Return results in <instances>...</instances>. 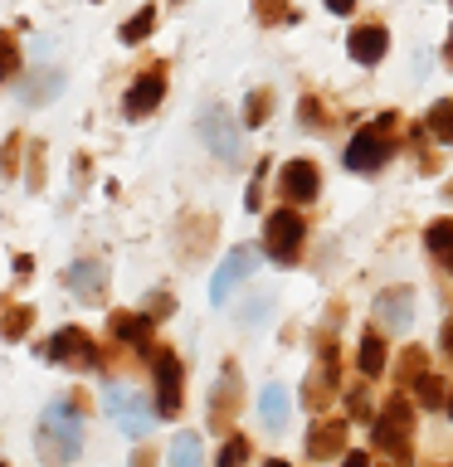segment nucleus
Instances as JSON below:
<instances>
[{
	"label": "nucleus",
	"mask_w": 453,
	"mask_h": 467,
	"mask_svg": "<svg viewBox=\"0 0 453 467\" xmlns=\"http://www.w3.org/2000/svg\"><path fill=\"white\" fill-rule=\"evenodd\" d=\"M171 462H175V467H195V462H200V438H195V433H175Z\"/></svg>",
	"instance_id": "26"
},
{
	"label": "nucleus",
	"mask_w": 453,
	"mask_h": 467,
	"mask_svg": "<svg viewBox=\"0 0 453 467\" xmlns=\"http://www.w3.org/2000/svg\"><path fill=\"white\" fill-rule=\"evenodd\" d=\"M415 389H419V404H424V409H444V404H448V394H444L448 385H444L438 375H429V370L415 379Z\"/></svg>",
	"instance_id": "23"
},
{
	"label": "nucleus",
	"mask_w": 453,
	"mask_h": 467,
	"mask_svg": "<svg viewBox=\"0 0 453 467\" xmlns=\"http://www.w3.org/2000/svg\"><path fill=\"white\" fill-rule=\"evenodd\" d=\"M102 409H108V419L127 438H146V433H152V423L161 419L156 404H146L137 389H108V394H102Z\"/></svg>",
	"instance_id": "3"
},
{
	"label": "nucleus",
	"mask_w": 453,
	"mask_h": 467,
	"mask_svg": "<svg viewBox=\"0 0 453 467\" xmlns=\"http://www.w3.org/2000/svg\"><path fill=\"white\" fill-rule=\"evenodd\" d=\"M152 370H156V414L161 419H175V414H181V389H185L181 360H175L171 350H156Z\"/></svg>",
	"instance_id": "7"
},
{
	"label": "nucleus",
	"mask_w": 453,
	"mask_h": 467,
	"mask_svg": "<svg viewBox=\"0 0 453 467\" xmlns=\"http://www.w3.org/2000/svg\"><path fill=\"white\" fill-rule=\"evenodd\" d=\"M317 190H321V175H317L312 161H288V166L278 171V195H283L288 204L317 200Z\"/></svg>",
	"instance_id": "8"
},
{
	"label": "nucleus",
	"mask_w": 453,
	"mask_h": 467,
	"mask_svg": "<svg viewBox=\"0 0 453 467\" xmlns=\"http://www.w3.org/2000/svg\"><path fill=\"white\" fill-rule=\"evenodd\" d=\"M254 15H258V25H283V20H292L288 0H254Z\"/></svg>",
	"instance_id": "28"
},
{
	"label": "nucleus",
	"mask_w": 453,
	"mask_h": 467,
	"mask_svg": "<svg viewBox=\"0 0 453 467\" xmlns=\"http://www.w3.org/2000/svg\"><path fill=\"white\" fill-rule=\"evenodd\" d=\"M244 458H248V443H244V438H229V443H225V452H219V462H225V467L244 462Z\"/></svg>",
	"instance_id": "32"
},
{
	"label": "nucleus",
	"mask_w": 453,
	"mask_h": 467,
	"mask_svg": "<svg viewBox=\"0 0 453 467\" xmlns=\"http://www.w3.org/2000/svg\"><path fill=\"white\" fill-rule=\"evenodd\" d=\"M166 306H171V297H166V292H156V297H152V317H166Z\"/></svg>",
	"instance_id": "36"
},
{
	"label": "nucleus",
	"mask_w": 453,
	"mask_h": 467,
	"mask_svg": "<svg viewBox=\"0 0 453 467\" xmlns=\"http://www.w3.org/2000/svg\"><path fill=\"white\" fill-rule=\"evenodd\" d=\"M44 356L58 360V365H68V370H93V365L102 360V356H98V341H93V336H88L83 327L54 331L49 346H44Z\"/></svg>",
	"instance_id": "6"
},
{
	"label": "nucleus",
	"mask_w": 453,
	"mask_h": 467,
	"mask_svg": "<svg viewBox=\"0 0 453 467\" xmlns=\"http://www.w3.org/2000/svg\"><path fill=\"white\" fill-rule=\"evenodd\" d=\"M375 317L385 321L390 331H405L415 321V287H385L375 297Z\"/></svg>",
	"instance_id": "13"
},
{
	"label": "nucleus",
	"mask_w": 453,
	"mask_h": 467,
	"mask_svg": "<svg viewBox=\"0 0 453 467\" xmlns=\"http://www.w3.org/2000/svg\"><path fill=\"white\" fill-rule=\"evenodd\" d=\"M429 131L438 141H453V98H438L429 108Z\"/></svg>",
	"instance_id": "25"
},
{
	"label": "nucleus",
	"mask_w": 453,
	"mask_h": 467,
	"mask_svg": "<svg viewBox=\"0 0 453 467\" xmlns=\"http://www.w3.org/2000/svg\"><path fill=\"white\" fill-rule=\"evenodd\" d=\"M302 239H307V224L298 210H273L269 224H263V254L273 263H298Z\"/></svg>",
	"instance_id": "4"
},
{
	"label": "nucleus",
	"mask_w": 453,
	"mask_h": 467,
	"mask_svg": "<svg viewBox=\"0 0 453 467\" xmlns=\"http://www.w3.org/2000/svg\"><path fill=\"white\" fill-rule=\"evenodd\" d=\"M161 98H166V78H161V68H152V73H142V78L127 88L122 112H127V117H146V112L161 108Z\"/></svg>",
	"instance_id": "12"
},
{
	"label": "nucleus",
	"mask_w": 453,
	"mask_h": 467,
	"mask_svg": "<svg viewBox=\"0 0 453 467\" xmlns=\"http://www.w3.org/2000/svg\"><path fill=\"white\" fill-rule=\"evenodd\" d=\"M254 263H258V254H254V248H229V258L219 263V273L210 277V297H215V302H225L229 292L239 287L248 273H254Z\"/></svg>",
	"instance_id": "9"
},
{
	"label": "nucleus",
	"mask_w": 453,
	"mask_h": 467,
	"mask_svg": "<svg viewBox=\"0 0 453 467\" xmlns=\"http://www.w3.org/2000/svg\"><path fill=\"white\" fill-rule=\"evenodd\" d=\"M371 443H375V452H385V458H395V462H405L409 458V429H400V423H390V419H371Z\"/></svg>",
	"instance_id": "16"
},
{
	"label": "nucleus",
	"mask_w": 453,
	"mask_h": 467,
	"mask_svg": "<svg viewBox=\"0 0 453 467\" xmlns=\"http://www.w3.org/2000/svg\"><path fill=\"white\" fill-rule=\"evenodd\" d=\"M444 409H448V419H453V394H448V404H444Z\"/></svg>",
	"instance_id": "39"
},
{
	"label": "nucleus",
	"mask_w": 453,
	"mask_h": 467,
	"mask_svg": "<svg viewBox=\"0 0 453 467\" xmlns=\"http://www.w3.org/2000/svg\"><path fill=\"white\" fill-rule=\"evenodd\" d=\"M327 10L332 15H351V10H356V0H327Z\"/></svg>",
	"instance_id": "35"
},
{
	"label": "nucleus",
	"mask_w": 453,
	"mask_h": 467,
	"mask_svg": "<svg viewBox=\"0 0 453 467\" xmlns=\"http://www.w3.org/2000/svg\"><path fill=\"white\" fill-rule=\"evenodd\" d=\"M361 375L365 379H371V375H380V370H385V341H380V331H365L361 336Z\"/></svg>",
	"instance_id": "22"
},
{
	"label": "nucleus",
	"mask_w": 453,
	"mask_h": 467,
	"mask_svg": "<svg viewBox=\"0 0 453 467\" xmlns=\"http://www.w3.org/2000/svg\"><path fill=\"white\" fill-rule=\"evenodd\" d=\"M108 327H112V336H117V341H122V346H132V350H142L146 341H152V321H146L142 312H112V321H108Z\"/></svg>",
	"instance_id": "17"
},
{
	"label": "nucleus",
	"mask_w": 453,
	"mask_h": 467,
	"mask_svg": "<svg viewBox=\"0 0 453 467\" xmlns=\"http://www.w3.org/2000/svg\"><path fill=\"white\" fill-rule=\"evenodd\" d=\"M29 273H35V258L20 254V258H15V277H29Z\"/></svg>",
	"instance_id": "34"
},
{
	"label": "nucleus",
	"mask_w": 453,
	"mask_h": 467,
	"mask_svg": "<svg viewBox=\"0 0 453 467\" xmlns=\"http://www.w3.org/2000/svg\"><path fill=\"white\" fill-rule=\"evenodd\" d=\"M336 400V360H332V350H321V360L312 365V375H307V385H302V404L312 409V414H321Z\"/></svg>",
	"instance_id": "10"
},
{
	"label": "nucleus",
	"mask_w": 453,
	"mask_h": 467,
	"mask_svg": "<svg viewBox=\"0 0 453 467\" xmlns=\"http://www.w3.org/2000/svg\"><path fill=\"white\" fill-rule=\"evenodd\" d=\"M346 49H351V58H356V64H380V58H385V49H390V35L380 25H361V29H351V39H346Z\"/></svg>",
	"instance_id": "15"
},
{
	"label": "nucleus",
	"mask_w": 453,
	"mask_h": 467,
	"mask_svg": "<svg viewBox=\"0 0 453 467\" xmlns=\"http://www.w3.org/2000/svg\"><path fill=\"white\" fill-rule=\"evenodd\" d=\"M58 93H64V73H58V68H39L35 78L25 83V102H29V108H44V102L58 98Z\"/></svg>",
	"instance_id": "19"
},
{
	"label": "nucleus",
	"mask_w": 453,
	"mask_h": 467,
	"mask_svg": "<svg viewBox=\"0 0 453 467\" xmlns=\"http://www.w3.org/2000/svg\"><path fill=\"white\" fill-rule=\"evenodd\" d=\"M200 141L210 146V151L225 161V166H239V161H244L239 127H234V117H229L225 108H205V112H200Z\"/></svg>",
	"instance_id": "5"
},
{
	"label": "nucleus",
	"mask_w": 453,
	"mask_h": 467,
	"mask_svg": "<svg viewBox=\"0 0 453 467\" xmlns=\"http://www.w3.org/2000/svg\"><path fill=\"white\" fill-rule=\"evenodd\" d=\"M35 448H39V458L44 462H73L83 452V419H79V409L73 404H49L44 409V419H39V429H35Z\"/></svg>",
	"instance_id": "1"
},
{
	"label": "nucleus",
	"mask_w": 453,
	"mask_h": 467,
	"mask_svg": "<svg viewBox=\"0 0 453 467\" xmlns=\"http://www.w3.org/2000/svg\"><path fill=\"white\" fill-rule=\"evenodd\" d=\"M258 409H263V423H269V429H283V423H288V389L269 385L258 394Z\"/></svg>",
	"instance_id": "21"
},
{
	"label": "nucleus",
	"mask_w": 453,
	"mask_h": 467,
	"mask_svg": "<svg viewBox=\"0 0 453 467\" xmlns=\"http://www.w3.org/2000/svg\"><path fill=\"white\" fill-rule=\"evenodd\" d=\"M15 73H20V44L10 35H0V83H10Z\"/></svg>",
	"instance_id": "27"
},
{
	"label": "nucleus",
	"mask_w": 453,
	"mask_h": 467,
	"mask_svg": "<svg viewBox=\"0 0 453 467\" xmlns=\"http://www.w3.org/2000/svg\"><path fill=\"white\" fill-rule=\"evenodd\" d=\"M342 448H346V423H342V419H317L312 429H307V458L327 462V458H336Z\"/></svg>",
	"instance_id": "14"
},
{
	"label": "nucleus",
	"mask_w": 453,
	"mask_h": 467,
	"mask_svg": "<svg viewBox=\"0 0 453 467\" xmlns=\"http://www.w3.org/2000/svg\"><path fill=\"white\" fill-rule=\"evenodd\" d=\"M419 375H424V350H419V346H409V350H405V360H400V385L409 389Z\"/></svg>",
	"instance_id": "30"
},
{
	"label": "nucleus",
	"mask_w": 453,
	"mask_h": 467,
	"mask_svg": "<svg viewBox=\"0 0 453 467\" xmlns=\"http://www.w3.org/2000/svg\"><path fill=\"white\" fill-rule=\"evenodd\" d=\"M152 25H156V10H152V5H142L122 29H117V35H122V44H142L146 35H152Z\"/></svg>",
	"instance_id": "24"
},
{
	"label": "nucleus",
	"mask_w": 453,
	"mask_h": 467,
	"mask_svg": "<svg viewBox=\"0 0 453 467\" xmlns=\"http://www.w3.org/2000/svg\"><path fill=\"white\" fill-rule=\"evenodd\" d=\"M0 331H5V341H20L29 331V306H10V317L0 321Z\"/></svg>",
	"instance_id": "31"
},
{
	"label": "nucleus",
	"mask_w": 453,
	"mask_h": 467,
	"mask_svg": "<svg viewBox=\"0 0 453 467\" xmlns=\"http://www.w3.org/2000/svg\"><path fill=\"white\" fill-rule=\"evenodd\" d=\"M64 287H68L79 302H102V292H108V268H102V263L79 258V263L64 273Z\"/></svg>",
	"instance_id": "11"
},
{
	"label": "nucleus",
	"mask_w": 453,
	"mask_h": 467,
	"mask_svg": "<svg viewBox=\"0 0 453 467\" xmlns=\"http://www.w3.org/2000/svg\"><path fill=\"white\" fill-rule=\"evenodd\" d=\"M424 244H429V254L444 263V268H453V219H434V224L424 229Z\"/></svg>",
	"instance_id": "20"
},
{
	"label": "nucleus",
	"mask_w": 453,
	"mask_h": 467,
	"mask_svg": "<svg viewBox=\"0 0 453 467\" xmlns=\"http://www.w3.org/2000/svg\"><path fill=\"white\" fill-rule=\"evenodd\" d=\"M444 350H448V356H453V321H448V327H444Z\"/></svg>",
	"instance_id": "37"
},
{
	"label": "nucleus",
	"mask_w": 453,
	"mask_h": 467,
	"mask_svg": "<svg viewBox=\"0 0 453 467\" xmlns=\"http://www.w3.org/2000/svg\"><path fill=\"white\" fill-rule=\"evenodd\" d=\"M15 156H20V137L5 141V156H0V171H5V175H15Z\"/></svg>",
	"instance_id": "33"
},
{
	"label": "nucleus",
	"mask_w": 453,
	"mask_h": 467,
	"mask_svg": "<svg viewBox=\"0 0 453 467\" xmlns=\"http://www.w3.org/2000/svg\"><path fill=\"white\" fill-rule=\"evenodd\" d=\"M390 127H395V112H385L375 127H365V131H356L351 137V146H346V166L351 171H380L390 161V151H395V141H390Z\"/></svg>",
	"instance_id": "2"
},
{
	"label": "nucleus",
	"mask_w": 453,
	"mask_h": 467,
	"mask_svg": "<svg viewBox=\"0 0 453 467\" xmlns=\"http://www.w3.org/2000/svg\"><path fill=\"white\" fill-rule=\"evenodd\" d=\"M444 64H453V35H448V44H444Z\"/></svg>",
	"instance_id": "38"
},
{
	"label": "nucleus",
	"mask_w": 453,
	"mask_h": 467,
	"mask_svg": "<svg viewBox=\"0 0 453 467\" xmlns=\"http://www.w3.org/2000/svg\"><path fill=\"white\" fill-rule=\"evenodd\" d=\"M234 404H239V370H234V365H225V375H219V385H215V400H210L215 429L234 419Z\"/></svg>",
	"instance_id": "18"
},
{
	"label": "nucleus",
	"mask_w": 453,
	"mask_h": 467,
	"mask_svg": "<svg viewBox=\"0 0 453 467\" xmlns=\"http://www.w3.org/2000/svg\"><path fill=\"white\" fill-rule=\"evenodd\" d=\"M269 108H273V93H248V102H244V122H248V127L269 122Z\"/></svg>",
	"instance_id": "29"
}]
</instances>
